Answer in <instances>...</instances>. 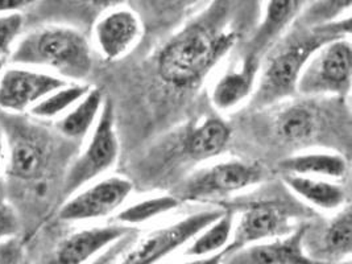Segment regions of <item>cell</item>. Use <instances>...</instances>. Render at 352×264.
Segmentation results:
<instances>
[{"instance_id": "obj_23", "label": "cell", "mask_w": 352, "mask_h": 264, "mask_svg": "<svg viewBox=\"0 0 352 264\" xmlns=\"http://www.w3.org/2000/svg\"><path fill=\"white\" fill-rule=\"evenodd\" d=\"M93 87L90 85L83 83H69L63 89L53 91L52 94L41 99L36 103L28 116L38 120H49L53 118L66 114L70 109H73L80 99L83 98Z\"/></svg>"}, {"instance_id": "obj_25", "label": "cell", "mask_w": 352, "mask_h": 264, "mask_svg": "<svg viewBox=\"0 0 352 264\" xmlns=\"http://www.w3.org/2000/svg\"><path fill=\"white\" fill-rule=\"evenodd\" d=\"M181 204L182 202L175 195L145 198L120 210L116 215V221L119 225L133 228L176 210Z\"/></svg>"}, {"instance_id": "obj_8", "label": "cell", "mask_w": 352, "mask_h": 264, "mask_svg": "<svg viewBox=\"0 0 352 264\" xmlns=\"http://www.w3.org/2000/svg\"><path fill=\"white\" fill-rule=\"evenodd\" d=\"M261 176L258 165L239 160L223 162L192 173L177 189L175 196L181 202L226 197L256 184Z\"/></svg>"}, {"instance_id": "obj_6", "label": "cell", "mask_w": 352, "mask_h": 264, "mask_svg": "<svg viewBox=\"0 0 352 264\" xmlns=\"http://www.w3.org/2000/svg\"><path fill=\"white\" fill-rule=\"evenodd\" d=\"M349 37H340L317 50L300 76L297 91L305 96H346L351 89L352 50Z\"/></svg>"}, {"instance_id": "obj_21", "label": "cell", "mask_w": 352, "mask_h": 264, "mask_svg": "<svg viewBox=\"0 0 352 264\" xmlns=\"http://www.w3.org/2000/svg\"><path fill=\"white\" fill-rule=\"evenodd\" d=\"M232 232L234 213L231 209H226V213L221 218L212 222L192 239L184 254L192 258H205L222 252L228 248L232 239Z\"/></svg>"}, {"instance_id": "obj_29", "label": "cell", "mask_w": 352, "mask_h": 264, "mask_svg": "<svg viewBox=\"0 0 352 264\" xmlns=\"http://www.w3.org/2000/svg\"><path fill=\"white\" fill-rule=\"evenodd\" d=\"M32 1H21V0H0V15L7 12H20V10L27 8Z\"/></svg>"}, {"instance_id": "obj_27", "label": "cell", "mask_w": 352, "mask_h": 264, "mask_svg": "<svg viewBox=\"0 0 352 264\" xmlns=\"http://www.w3.org/2000/svg\"><path fill=\"white\" fill-rule=\"evenodd\" d=\"M21 238V225L16 212L0 195V242Z\"/></svg>"}, {"instance_id": "obj_31", "label": "cell", "mask_w": 352, "mask_h": 264, "mask_svg": "<svg viewBox=\"0 0 352 264\" xmlns=\"http://www.w3.org/2000/svg\"><path fill=\"white\" fill-rule=\"evenodd\" d=\"M3 148H4V136H3V130L0 126V165H1V160H3Z\"/></svg>"}, {"instance_id": "obj_22", "label": "cell", "mask_w": 352, "mask_h": 264, "mask_svg": "<svg viewBox=\"0 0 352 264\" xmlns=\"http://www.w3.org/2000/svg\"><path fill=\"white\" fill-rule=\"evenodd\" d=\"M231 136L230 127L219 119H208L189 136V151L199 159L214 157L223 151Z\"/></svg>"}, {"instance_id": "obj_15", "label": "cell", "mask_w": 352, "mask_h": 264, "mask_svg": "<svg viewBox=\"0 0 352 264\" xmlns=\"http://www.w3.org/2000/svg\"><path fill=\"white\" fill-rule=\"evenodd\" d=\"M304 231L302 225L287 236L227 252L222 264H320L306 256Z\"/></svg>"}, {"instance_id": "obj_11", "label": "cell", "mask_w": 352, "mask_h": 264, "mask_svg": "<svg viewBox=\"0 0 352 264\" xmlns=\"http://www.w3.org/2000/svg\"><path fill=\"white\" fill-rule=\"evenodd\" d=\"M133 190L132 182L112 176L93 184L78 195L67 198L58 210V219L80 222L100 219L118 210Z\"/></svg>"}, {"instance_id": "obj_3", "label": "cell", "mask_w": 352, "mask_h": 264, "mask_svg": "<svg viewBox=\"0 0 352 264\" xmlns=\"http://www.w3.org/2000/svg\"><path fill=\"white\" fill-rule=\"evenodd\" d=\"M12 64L44 67L65 81H83L93 69L91 47L77 30L49 25L25 34L10 56Z\"/></svg>"}, {"instance_id": "obj_14", "label": "cell", "mask_w": 352, "mask_h": 264, "mask_svg": "<svg viewBox=\"0 0 352 264\" xmlns=\"http://www.w3.org/2000/svg\"><path fill=\"white\" fill-rule=\"evenodd\" d=\"M142 36V23L129 8H115L100 17L94 27L96 48L107 61H116Z\"/></svg>"}, {"instance_id": "obj_33", "label": "cell", "mask_w": 352, "mask_h": 264, "mask_svg": "<svg viewBox=\"0 0 352 264\" xmlns=\"http://www.w3.org/2000/svg\"><path fill=\"white\" fill-rule=\"evenodd\" d=\"M4 61H6V60H0V72H1L3 67H4Z\"/></svg>"}, {"instance_id": "obj_16", "label": "cell", "mask_w": 352, "mask_h": 264, "mask_svg": "<svg viewBox=\"0 0 352 264\" xmlns=\"http://www.w3.org/2000/svg\"><path fill=\"white\" fill-rule=\"evenodd\" d=\"M261 61L244 56L239 66L230 67L221 76L211 90V100L221 111L234 110L256 89Z\"/></svg>"}, {"instance_id": "obj_9", "label": "cell", "mask_w": 352, "mask_h": 264, "mask_svg": "<svg viewBox=\"0 0 352 264\" xmlns=\"http://www.w3.org/2000/svg\"><path fill=\"white\" fill-rule=\"evenodd\" d=\"M292 212L287 205L274 199L248 202L234 228L228 252L244 246L287 236L297 228L292 225Z\"/></svg>"}, {"instance_id": "obj_1", "label": "cell", "mask_w": 352, "mask_h": 264, "mask_svg": "<svg viewBox=\"0 0 352 264\" xmlns=\"http://www.w3.org/2000/svg\"><path fill=\"white\" fill-rule=\"evenodd\" d=\"M0 126L8 149L4 179L30 182L65 177L77 143L25 114L0 111Z\"/></svg>"}, {"instance_id": "obj_24", "label": "cell", "mask_w": 352, "mask_h": 264, "mask_svg": "<svg viewBox=\"0 0 352 264\" xmlns=\"http://www.w3.org/2000/svg\"><path fill=\"white\" fill-rule=\"evenodd\" d=\"M276 133L289 143L305 142L316 131L314 113L305 104H293L276 118Z\"/></svg>"}, {"instance_id": "obj_18", "label": "cell", "mask_w": 352, "mask_h": 264, "mask_svg": "<svg viewBox=\"0 0 352 264\" xmlns=\"http://www.w3.org/2000/svg\"><path fill=\"white\" fill-rule=\"evenodd\" d=\"M300 1H268L264 20L248 43L244 56L260 57L272 47L301 10Z\"/></svg>"}, {"instance_id": "obj_20", "label": "cell", "mask_w": 352, "mask_h": 264, "mask_svg": "<svg viewBox=\"0 0 352 264\" xmlns=\"http://www.w3.org/2000/svg\"><path fill=\"white\" fill-rule=\"evenodd\" d=\"M104 97L100 89H91L80 102L54 123V129L65 139L78 143L91 130L102 113Z\"/></svg>"}, {"instance_id": "obj_19", "label": "cell", "mask_w": 352, "mask_h": 264, "mask_svg": "<svg viewBox=\"0 0 352 264\" xmlns=\"http://www.w3.org/2000/svg\"><path fill=\"white\" fill-rule=\"evenodd\" d=\"M281 179L293 195L313 208L324 212H336L347 205L346 189L336 182L293 175H281Z\"/></svg>"}, {"instance_id": "obj_17", "label": "cell", "mask_w": 352, "mask_h": 264, "mask_svg": "<svg viewBox=\"0 0 352 264\" xmlns=\"http://www.w3.org/2000/svg\"><path fill=\"white\" fill-rule=\"evenodd\" d=\"M277 169L281 175L304 176L329 182L344 179L349 164L340 153L320 151L288 156L277 164Z\"/></svg>"}, {"instance_id": "obj_32", "label": "cell", "mask_w": 352, "mask_h": 264, "mask_svg": "<svg viewBox=\"0 0 352 264\" xmlns=\"http://www.w3.org/2000/svg\"><path fill=\"white\" fill-rule=\"evenodd\" d=\"M331 264H351V261L349 259V261H343V262H338V263H331Z\"/></svg>"}, {"instance_id": "obj_30", "label": "cell", "mask_w": 352, "mask_h": 264, "mask_svg": "<svg viewBox=\"0 0 352 264\" xmlns=\"http://www.w3.org/2000/svg\"><path fill=\"white\" fill-rule=\"evenodd\" d=\"M227 252H228V248H226L222 252L214 254V255H211V256L194 258V259H190V261H186V262H181V263L177 264H222L224 256L227 255Z\"/></svg>"}, {"instance_id": "obj_2", "label": "cell", "mask_w": 352, "mask_h": 264, "mask_svg": "<svg viewBox=\"0 0 352 264\" xmlns=\"http://www.w3.org/2000/svg\"><path fill=\"white\" fill-rule=\"evenodd\" d=\"M235 33L224 31L219 21H198L175 36L161 52L160 77L176 87L201 82L232 47Z\"/></svg>"}, {"instance_id": "obj_26", "label": "cell", "mask_w": 352, "mask_h": 264, "mask_svg": "<svg viewBox=\"0 0 352 264\" xmlns=\"http://www.w3.org/2000/svg\"><path fill=\"white\" fill-rule=\"evenodd\" d=\"M25 19L20 12H7L0 15V60L11 56L14 44L23 31Z\"/></svg>"}, {"instance_id": "obj_4", "label": "cell", "mask_w": 352, "mask_h": 264, "mask_svg": "<svg viewBox=\"0 0 352 264\" xmlns=\"http://www.w3.org/2000/svg\"><path fill=\"white\" fill-rule=\"evenodd\" d=\"M343 21L336 25L320 27L311 31H301L290 36L281 45L272 50L255 89L254 106L264 107L277 100L288 98L297 91V83L311 56L327 43L350 36V30H343Z\"/></svg>"}, {"instance_id": "obj_13", "label": "cell", "mask_w": 352, "mask_h": 264, "mask_svg": "<svg viewBox=\"0 0 352 264\" xmlns=\"http://www.w3.org/2000/svg\"><path fill=\"white\" fill-rule=\"evenodd\" d=\"M133 232H138L135 228L119 223L77 231L63 239L41 264L87 263L102 250L110 248Z\"/></svg>"}, {"instance_id": "obj_5", "label": "cell", "mask_w": 352, "mask_h": 264, "mask_svg": "<svg viewBox=\"0 0 352 264\" xmlns=\"http://www.w3.org/2000/svg\"><path fill=\"white\" fill-rule=\"evenodd\" d=\"M118 155L119 142L115 131L113 106L110 99H104L102 113L86 148L66 170L63 188L64 201L76 195L86 184L111 169L118 160Z\"/></svg>"}, {"instance_id": "obj_28", "label": "cell", "mask_w": 352, "mask_h": 264, "mask_svg": "<svg viewBox=\"0 0 352 264\" xmlns=\"http://www.w3.org/2000/svg\"><path fill=\"white\" fill-rule=\"evenodd\" d=\"M0 264H30L28 245L21 238L0 242Z\"/></svg>"}, {"instance_id": "obj_10", "label": "cell", "mask_w": 352, "mask_h": 264, "mask_svg": "<svg viewBox=\"0 0 352 264\" xmlns=\"http://www.w3.org/2000/svg\"><path fill=\"white\" fill-rule=\"evenodd\" d=\"M70 82L28 67H11L0 77V111L23 116L36 103Z\"/></svg>"}, {"instance_id": "obj_12", "label": "cell", "mask_w": 352, "mask_h": 264, "mask_svg": "<svg viewBox=\"0 0 352 264\" xmlns=\"http://www.w3.org/2000/svg\"><path fill=\"white\" fill-rule=\"evenodd\" d=\"M302 248L306 256L320 264L349 261L352 252V213L347 204L320 228L305 225Z\"/></svg>"}, {"instance_id": "obj_7", "label": "cell", "mask_w": 352, "mask_h": 264, "mask_svg": "<svg viewBox=\"0 0 352 264\" xmlns=\"http://www.w3.org/2000/svg\"><path fill=\"white\" fill-rule=\"evenodd\" d=\"M226 208L208 209L186 215L176 222L151 231L133 245L118 264H156L173 254L178 248L188 245L192 239L221 218Z\"/></svg>"}]
</instances>
